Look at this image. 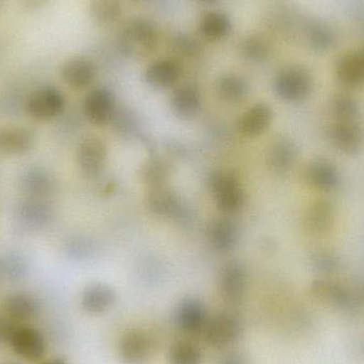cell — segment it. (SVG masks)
Instances as JSON below:
<instances>
[{
	"instance_id": "5b68a950",
	"label": "cell",
	"mask_w": 364,
	"mask_h": 364,
	"mask_svg": "<svg viewBox=\"0 0 364 364\" xmlns=\"http://www.w3.org/2000/svg\"><path fill=\"white\" fill-rule=\"evenodd\" d=\"M26 111L38 121H50L59 117L65 108L63 94L53 87L34 90L26 100Z\"/></svg>"
},
{
	"instance_id": "4dcf8cb0",
	"label": "cell",
	"mask_w": 364,
	"mask_h": 364,
	"mask_svg": "<svg viewBox=\"0 0 364 364\" xmlns=\"http://www.w3.org/2000/svg\"><path fill=\"white\" fill-rule=\"evenodd\" d=\"M331 111L333 119L338 121L360 119V105L350 94L338 93L333 95L331 100Z\"/></svg>"
},
{
	"instance_id": "ee69618b",
	"label": "cell",
	"mask_w": 364,
	"mask_h": 364,
	"mask_svg": "<svg viewBox=\"0 0 364 364\" xmlns=\"http://www.w3.org/2000/svg\"><path fill=\"white\" fill-rule=\"evenodd\" d=\"M134 1H144V0H134Z\"/></svg>"
},
{
	"instance_id": "f546056e",
	"label": "cell",
	"mask_w": 364,
	"mask_h": 364,
	"mask_svg": "<svg viewBox=\"0 0 364 364\" xmlns=\"http://www.w3.org/2000/svg\"><path fill=\"white\" fill-rule=\"evenodd\" d=\"M90 15L100 26H112L121 18L123 8L119 0H91Z\"/></svg>"
},
{
	"instance_id": "836d02e7",
	"label": "cell",
	"mask_w": 364,
	"mask_h": 364,
	"mask_svg": "<svg viewBox=\"0 0 364 364\" xmlns=\"http://www.w3.org/2000/svg\"><path fill=\"white\" fill-rule=\"evenodd\" d=\"M171 166L162 159H151L142 168V177L151 188L164 186L171 175Z\"/></svg>"
},
{
	"instance_id": "3957f363",
	"label": "cell",
	"mask_w": 364,
	"mask_h": 364,
	"mask_svg": "<svg viewBox=\"0 0 364 364\" xmlns=\"http://www.w3.org/2000/svg\"><path fill=\"white\" fill-rule=\"evenodd\" d=\"M301 34L308 48L318 55L333 50L339 42L335 26L318 16L306 17L301 21Z\"/></svg>"
},
{
	"instance_id": "6da1fadb",
	"label": "cell",
	"mask_w": 364,
	"mask_h": 364,
	"mask_svg": "<svg viewBox=\"0 0 364 364\" xmlns=\"http://www.w3.org/2000/svg\"><path fill=\"white\" fill-rule=\"evenodd\" d=\"M158 43L157 27L146 18H134L128 21L117 36L119 53L132 59H143L153 55Z\"/></svg>"
},
{
	"instance_id": "9a60e30c",
	"label": "cell",
	"mask_w": 364,
	"mask_h": 364,
	"mask_svg": "<svg viewBox=\"0 0 364 364\" xmlns=\"http://www.w3.org/2000/svg\"><path fill=\"white\" fill-rule=\"evenodd\" d=\"M61 77L72 89H85L95 79V64L87 57L70 58L61 66Z\"/></svg>"
},
{
	"instance_id": "f1b7e54d",
	"label": "cell",
	"mask_w": 364,
	"mask_h": 364,
	"mask_svg": "<svg viewBox=\"0 0 364 364\" xmlns=\"http://www.w3.org/2000/svg\"><path fill=\"white\" fill-rule=\"evenodd\" d=\"M248 85L243 77L235 74L225 75L218 82V93L220 100L228 104H239L248 94Z\"/></svg>"
},
{
	"instance_id": "484cf974",
	"label": "cell",
	"mask_w": 364,
	"mask_h": 364,
	"mask_svg": "<svg viewBox=\"0 0 364 364\" xmlns=\"http://www.w3.org/2000/svg\"><path fill=\"white\" fill-rule=\"evenodd\" d=\"M4 316L16 323L25 322L36 316L38 304L33 297L23 293L10 295L2 304Z\"/></svg>"
},
{
	"instance_id": "e575fe53",
	"label": "cell",
	"mask_w": 364,
	"mask_h": 364,
	"mask_svg": "<svg viewBox=\"0 0 364 364\" xmlns=\"http://www.w3.org/2000/svg\"><path fill=\"white\" fill-rule=\"evenodd\" d=\"M27 192L34 196H43L53 188V179L48 173L41 168H31L26 173L23 181Z\"/></svg>"
},
{
	"instance_id": "7bdbcfd3",
	"label": "cell",
	"mask_w": 364,
	"mask_h": 364,
	"mask_svg": "<svg viewBox=\"0 0 364 364\" xmlns=\"http://www.w3.org/2000/svg\"><path fill=\"white\" fill-rule=\"evenodd\" d=\"M196 1L203 4H215V2H218V0H196Z\"/></svg>"
},
{
	"instance_id": "74e56055",
	"label": "cell",
	"mask_w": 364,
	"mask_h": 364,
	"mask_svg": "<svg viewBox=\"0 0 364 364\" xmlns=\"http://www.w3.org/2000/svg\"><path fill=\"white\" fill-rule=\"evenodd\" d=\"M0 271L6 277L17 278L23 273V265L15 258L13 260L8 259L0 265Z\"/></svg>"
},
{
	"instance_id": "d6a6232c",
	"label": "cell",
	"mask_w": 364,
	"mask_h": 364,
	"mask_svg": "<svg viewBox=\"0 0 364 364\" xmlns=\"http://www.w3.org/2000/svg\"><path fill=\"white\" fill-rule=\"evenodd\" d=\"M201 352L193 342L181 341L173 344L168 354V364H200Z\"/></svg>"
},
{
	"instance_id": "7402d4cb",
	"label": "cell",
	"mask_w": 364,
	"mask_h": 364,
	"mask_svg": "<svg viewBox=\"0 0 364 364\" xmlns=\"http://www.w3.org/2000/svg\"><path fill=\"white\" fill-rule=\"evenodd\" d=\"M297 156H299V149L295 143L290 139L280 136L275 139L273 144L269 147L267 159L272 170L282 174L288 172L294 166Z\"/></svg>"
},
{
	"instance_id": "d4e9b609",
	"label": "cell",
	"mask_w": 364,
	"mask_h": 364,
	"mask_svg": "<svg viewBox=\"0 0 364 364\" xmlns=\"http://www.w3.org/2000/svg\"><path fill=\"white\" fill-rule=\"evenodd\" d=\"M198 28L205 40L218 42L226 38L232 31V21L225 13L210 11L201 16Z\"/></svg>"
},
{
	"instance_id": "ba28073f",
	"label": "cell",
	"mask_w": 364,
	"mask_h": 364,
	"mask_svg": "<svg viewBox=\"0 0 364 364\" xmlns=\"http://www.w3.org/2000/svg\"><path fill=\"white\" fill-rule=\"evenodd\" d=\"M338 82L346 89L364 87V47L346 51L335 63Z\"/></svg>"
},
{
	"instance_id": "8d00e7d4",
	"label": "cell",
	"mask_w": 364,
	"mask_h": 364,
	"mask_svg": "<svg viewBox=\"0 0 364 364\" xmlns=\"http://www.w3.org/2000/svg\"><path fill=\"white\" fill-rule=\"evenodd\" d=\"M314 264L321 269H337L338 259L335 255L328 252H318L314 257Z\"/></svg>"
},
{
	"instance_id": "8fae6325",
	"label": "cell",
	"mask_w": 364,
	"mask_h": 364,
	"mask_svg": "<svg viewBox=\"0 0 364 364\" xmlns=\"http://www.w3.org/2000/svg\"><path fill=\"white\" fill-rule=\"evenodd\" d=\"M247 287V274L243 265L232 262L223 269L218 282L220 294L225 301L237 304L242 301Z\"/></svg>"
},
{
	"instance_id": "277c9868",
	"label": "cell",
	"mask_w": 364,
	"mask_h": 364,
	"mask_svg": "<svg viewBox=\"0 0 364 364\" xmlns=\"http://www.w3.org/2000/svg\"><path fill=\"white\" fill-rule=\"evenodd\" d=\"M210 186L216 205L223 213H235L241 209L244 201L243 188L232 173H215L210 179Z\"/></svg>"
},
{
	"instance_id": "d590c367",
	"label": "cell",
	"mask_w": 364,
	"mask_h": 364,
	"mask_svg": "<svg viewBox=\"0 0 364 364\" xmlns=\"http://www.w3.org/2000/svg\"><path fill=\"white\" fill-rule=\"evenodd\" d=\"M170 46L177 55L186 58H196L203 51L200 43L190 34L179 32L171 38Z\"/></svg>"
},
{
	"instance_id": "b9f144b4",
	"label": "cell",
	"mask_w": 364,
	"mask_h": 364,
	"mask_svg": "<svg viewBox=\"0 0 364 364\" xmlns=\"http://www.w3.org/2000/svg\"><path fill=\"white\" fill-rule=\"evenodd\" d=\"M44 364H68V363H66V361L64 360L63 358H55V359H53V360L47 361V363H45Z\"/></svg>"
},
{
	"instance_id": "d6986e66",
	"label": "cell",
	"mask_w": 364,
	"mask_h": 364,
	"mask_svg": "<svg viewBox=\"0 0 364 364\" xmlns=\"http://www.w3.org/2000/svg\"><path fill=\"white\" fill-rule=\"evenodd\" d=\"M115 301V291L105 284H90L81 295V306L90 314H105L114 306Z\"/></svg>"
},
{
	"instance_id": "44dd1931",
	"label": "cell",
	"mask_w": 364,
	"mask_h": 364,
	"mask_svg": "<svg viewBox=\"0 0 364 364\" xmlns=\"http://www.w3.org/2000/svg\"><path fill=\"white\" fill-rule=\"evenodd\" d=\"M34 144L31 130L23 127H4L0 129V153L17 156L27 153Z\"/></svg>"
},
{
	"instance_id": "8992f818",
	"label": "cell",
	"mask_w": 364,
	"mask_h": 364,
	"mask_svg": "<svg viewBox=\"0 0 364 364\" xmlns=\"http://www.w3.org/2000/svg\"><path fill=\"white\" fill-rule=\"evenodd\" d=\"M203 333L209 346L224 348L239 339L242 333L241 321L235 314L220 312L208 318Z\"/></svg>"
},
{
	"instance_id": "603a6c76",
	"label": "cell",
	"mask_w": 364,
	"mask_h": 364,
	"mask_svg": "<svg viewBox=\"0 0 364 364\" xmlns=\"http://www.w3.org/2000/svg\"><path fill=\"white\" fill-rule=\"evenodd\" d=\"M147 205L153 213L177 218L181 215L182 205L177 195L166 186L151 188L147 196Z\"/></svg>"
},
{
	"instance_id": "ffe728a7",
	"label": "cell",
	"mask_w": 364,
	"mask_h": 364,
	"mask_svg": "<svg viewBox=\"0 0 364 364\" xmlns=\"http://www.w3.org/2000/svg\"><path fill=\"white\" fill-rule=\"evenodd\" d=\"M308 230L314 235L329 232L335 224V208L327 199H318L308 208L305 216Z\"/></svg>"
},
{
	"instance_id": "4316f807",
	"label": "cell",
	"mask_w": 364,
	"mask_h": 364,
	"mask_svg": "<svg viewBox=\"0 0 364 364\" xmlns=\"http://www.w3.org/2000/svg\"><path fill=\"white\" fill-rule=\"evenodd\" d=\"M208 237L210 243L216 250L227 252L232 250L239 240V230L237 225L228 218L213 220L208 228Z\"/></svg>"
},
{
	"instance_id": "2e32d148",
	"label": "cell",
	"mask_w": 364,
	"mask_h": 364,
	"mask_svg": "<svg viewBox=\"0 0 364 364\" xmlns=\"http://www.w3.org/2000/svg\"><path fill=\"white\" fill-rule=\"evenodd\" d=\"M10 343L17 355L28 360H38L45 353L44 338L31 327H17Z\"/></svg>"
},
{
	"instance_id": "7c38bea8",
	"label": "cell",
	"mask_w": 364,
	"mask_h": 364,
	"mask_svg": "<svg viewBox=\"0 0 364 364\" xmlns=\"http://www.w3.org/2000/svg\"><path fill=\"white\" fill-rule=\"evenodd\" d=\"M119 350L124 363L141 364L151 354L153 340L145 331L134 329L123 336L119 342Z\"/></svg>"
},
{
	"instance_id": "ac0fdd59",
	"label": "cell",
	"mask_w": 364,
	"mask_h": 364,
	"mask_svg": "<svg viewBox=\"0 0 364 364\" xmlns=\"http://www.w3.org/2000/svg\"><path fill=\"white\" fill-rule=\"evenodd\" d=\"M273 110L267 104H257L248 109L237 122L240 134L248 138L262 134L271 126Z\"/></svg>"
},
{
	"instance_id": "83f0119b",
	"label": "cell",
	"mask_w": 364,
	"mask_h": 364,
	"mask_svg": "<svg viewBox=\"0 0 364 364\" xmlns=\"http://www.w3.org/2000/svg\"><path fill=\"white\" fill-rule=\"evenodd\" d=\"M239 51L245 61L250 63H262L271 55L272 45L269 38L262 34H250L240 43Z\"/></svg>"
},
{
	"instance_id": "7a4b0ae2",
	"label": "cell",
	"mask_w": 364,
	"mask_h": 364,
	"mask_svg": "<svg viewBox=\"0 0 364 364\" xmlns=\"http://www.w3.org/2000/svg\"><path fill=\"white\" fill-rule=\"evenodd\" d=\"M314 77L307 68L299 64L282 68L274 79V90L280 100L301 102L314 91Z\"/></svg>"
},
{
	"instance_id": "60d3db41",
	"label": "cell",
	"mask_w": 364,
	"mask_h": 364,
	"mask_svg": "<svg viewBox=\"0 0 364 364\" xmlns=\"http://www.w3.org/2000/svg\"><path fill=\"white\" fill-rule=\"evenodd\" d=\"M26 6H29V8H36V6H40L41 4H44L46 0H25Z\"/></svg>"
},
{
	"instance_id": "5bb4252c",
	"label": "cell",
	"mask_w": 364,
	"mask_h": 364,
	"mask_svg": "<svg viewBox=\"0 0 364 364\" xmlns=\"http://www.w3.org/2000/svg\"><path fill=\"white\" fill-rule=\"evenodd\" d=\"M85 117L95 125H105L114 112V97L109 90L100 87L92 90L83 102Z\"/></svg>"
},
{
	"instance_id": "cb8c5ba5",
	"label": "cell",
	"mask_w": 364,
	"mask_h": 364,
	"mask_svg": "<svg viewBox=\"0 0 364 364\" xmlns=\"http://www.w3.org/2000/svg\"><path fill=\"white\" fill-rule=\"evenodd\" d=\"M171 105L179 117L192 119L200 110V93L195 85L186 83L175 90Z\"/></svg>"
},
{
	"instance_id": "9c48e42d",
	"label": "cell",
	"mask_w": 364,
	"mask_h": 364,
	"mask_svg": "<svg viewBox=\"0 0 364 364\" xmlns=\"http://www.w3.org/2000/svg\"><path fill=\"white\" fill-rule=\"evenodd\" d=\"M107 160V146L97 136L83 139L77 149V161L83 174L90 178L98 176L104 170Z\"/></svg>"
},
{
	"instance_id": "30bf717a",
	"label": "cell",
	"mask_w": 364,
	"mask_h": 364,
	"mask_svg": "<svg viewBox=\"0 0 364 364\" xmlns=\"http://www.w3.org/2000/svg\"><path fill=\"white\" fill-rule=\"evenodd\" d=\"M308 186L323 192H331L341 183V174L335 164L327 159H314L304 171Z\"/></svg>"
},
{
	"instance_id": "4fadbf2b",
	"label": "cell",
	"mask_w": 364,
	"mask_h": 364,
	"mask_svg": "<svg viewBox=\"0 0 364 364\" xmlns=\"http://www.w3.org/2000/svg\"><path fill=\"white\" fill-rule=\"evenodd\" d=\"M208 312L205 305L198 299H188L179 304L175 314L177 326L190 335L203 333L207 324Z\"/></svg>"
},
{
	"instance_id": "52a82bcc",
	"label": "cell",
	"mask_w": 364,
	"mask_h": 364,
	"mask_svg": "<svg viewBox=\"0 0 364 364\" xmlns=\"http://www.w3.org/2000/svg\"><path fill=\"white\" fill-rule=\"evenodd\" d=\"M328 134L333 146L346 155L356 156L363 149L364 129L360 119H333Z\"/></svg>"
},
{
	"instance_id": "f35d334b",
	"label": "cell",
	"mask_w": 364,
	"mask_h": 364,
	"mask_svg": "<svg viewBox=\"0 0 364 364\" xmlns=\"http://www.w3.org/2000/svg\"><path fill=\"white\" fill-rule=\"evenodd\" d=\"M17 327H18L17 323L11 318H6V316L0 318V341L10 342Z\"/></svg>"
},
{
	"instance_id": "1f68e13d",
	"label": "cell",
	"mask_w": 364,
	"mask_h": 364,
	"mask_svg": "<svg viewBox=\"0 0 364 364\" xmlns=\"http://www.w3.org/2000/svg\"><path fill=\"white\" fill-rule=\"evenodd\" d=\"M19 216L27 226L42 227L50 220L51 212L45 203L29 200L19 207Z\"/></svg>"
},
{
	"instance_id": "e0dca14e",
	"label": "cell",
	"mask_w": 364,
	"mask_h": 364,
	"mask_svg": "<svg viewBox=\"0 0 364 364\" xmlns=\"http://www.w3.org/2000/svg\"><path fill=\"white\" fill-rule=\"evenodd\" d=\"M182 75L176 60L162 59L151 63L145 70V81L155 89H168L178 82Z\"/></svg>"
},
{
	"instance_id": "ab89813d",
	"label": "cell",
	"mask_w": 364,
	"mask_h": 364,
	"mask_svg": "<svg viewBox=\"0 0 364 364\" xmlns=\"http://www.w3.org/2000/svg\"><path fill=\"white\" fill-rule=\"evenodd\" d=\"M218 364H246V363L243 357L240 355L231 354L224 357Z\"/></svg>"
},
{
	"instance_id": "f6af8a7d",
	"label": "cell",
	"mask_w": 364,
	"mask_h": 364,
	"mask_svg": "<svg viewBox=\"0 0 364 364\" xmlns=\"http://www.w3.org/2000/svg\"><path fill=\"white\" fill-rule=\"evenodd\" d=\"M6 364H15V363H6Z\"/></svg>"
}]
</instances>
